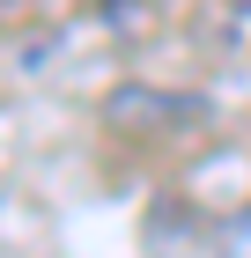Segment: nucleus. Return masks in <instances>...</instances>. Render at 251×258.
Listing matches in <instances>:
<instances>
[{
  "label": "nucleus",
  "mask_w": 251,
  "mask_h": 258,
  "mask_svg": "<svg viewBox=\"0 0 251 258\" xmlns=\"http://www.w3.org/2000/svg\"><path fill=\"white\" fill-rule=\"evenodd\" d=\"M222 258H251V207L229 221V229H222Z\"/></svg>",
  "instance_id": "f257e3e1"
}]
</instances>
